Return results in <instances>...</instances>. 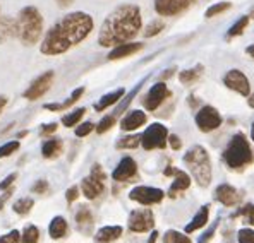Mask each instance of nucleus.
<instances>
[{"label": "nucleus", "mask_w": 254, "mask_h": 243, "mask_svg": "<svg viewBox=\"0 0 254 243\" xmlns=\"http://www.w3.org/2000/svg\"><path fill=\"white\" fill-rule=\"evenodd\" d=\"M215 197L218 202H222L223 205H227V207L241 202V194H239L232 185H227V183L220 185L218 189L215 190Z\"/></svg>", "instance_id": "nucleus-17"}, {"label": "nucleus", "mask_w": 254, "mask_h": 243, "mask_svg": "<svg viewBox=\"0 0 254 243\" xmlns=\"http://www.w3.org/2000/svg\"><path fill=\"white\" fill-rule=\"evenodd\" d=\"M216 224H218V223H215V224H213V226L210 228V230H208L206 233H204V237L201 238V240H199V243H206L208 240H210V238L213 237V233H215V228H216Z\"/></svg>", "instance_id": "nucleus-48"}, {"label": "nucleus", "mask_w": 254, "mask_h": 243, "mask_svg": "<svg viewBox=\"0 0 254 243\" xmlns=\"http://www.w3.org/2000/svg\"><path fill=\"white\" fill-rule=\"evenodd\" d=\"M249 106H251V108H254V95H251V96H249Z\"/></svg>", "instance_id": "nucleus-54"}, {"label": "nucleus", "mask_w": 254, "mask_h": 243, "mask_svg": "<svg viewBox=\"0 0 254 243\" xmlns=\"http://www.w3.org/2000/svg\"><path fill=\"white\" fill-rule=\"evenodd\" d=\"M54 79H55V74L54 70H47V72H43L40 77H36L35 81L29 84V88L24 91V98L29 99V101H35V99L42 98L45 93L48 91V89L52 88V84H54Z\"/></svg>", "instance_id": "nucleus-7"}, {"label": "nucleus", "mask_w": 254, "mask_h": 243, "mask_svg": "<svg viewBox=\"0 0 254 243\" xmlns=\"http://www.w3.org/2000/svg\"><path fill=\"white\" fill-rule=\"evenodd\" d=\"M156 237H158V233H156V231H153V233H151V237H149V240H148V243H155Z\"/></svg>", "instance_id": "nucleus-53"}, {"label": "nucleus", "mask_w": 254, "mask_h": 243, "mask_svg": "<svg viewBox=\"0 0 254 243\" xmlns=\"http://www.w3.org/2000/svg\"><path fill=\"white\" fill-rule=\"evenodd\" d=\"M17 36V22L12 17H0V43L7 38Z\"/></svg>", "instance_id": "nucleus-20"}, {"label": "nucleus", "mask_w": 254, "mask_h": 243, "mask_svg": "<svg viewBox=\"0 0 254 243\" xmlns=\"http://www.w3.org/2000/svg\"><path fill=\"white\" fill-rule=\"evenodd\" d=\"M77 197H79V189H77V187H70V189L67 190V194H65L67 202H74Z\"/></svg>", "instance_id": "nucleus-44"}, {"label": "nucleus", "mask_w": 254, "mask_h": 243, "mask_svg": "<svg viewBox=\"0 0 254 243\" xmlns=\"http://www.w3.org/2000/svg\"><path fill=\"white\" fill-rule=\"evenodd\" d=\"M136 173H137L136 161L127 156V158H122L121 163L117 164V168H115L114 173H112V178H114L115 182H127L136 177Z\"/></svg>", "instance_id": "nucleus-14"}, {"label": "nucleus", "mask_w": 254, "mask_h": 243, "mask_svg": "<svg viewBox=\"0 0 254 243\" xmlns=\"http://www.w3.org/2000/svg\"><path fill=\"white\" fill-rule=\"evenodd\" d=\"M93 129H95V125H93L91 122H84V123H81V125L76 127V136L77 137H84V136H88Z\"/></svg>", "instance_id": "nucleus-41"}, {"label": "nucleus", "mask_w": 254, "mask_h": 243, "mask_svg": "<svg viewBox=\"0 0 254 243\" xmlns=\"http://www.w3.org/2000/svg\"><path fill=\"white\" fill-rule=\"evenodd\" d=\"M84 113H86L84 108H77V110H74V111H69V115H64L62 117V123L65 127L77 125V123L81 122V118L84 117Z\"/></svg>", "instance_id": "nucleus-28"}, {"label": "nucleus", "mask_w": 254, "mask_h": 243, "mask_svg": "<svg viewBox=\"0 0 254 243\" xmlns=\"http://www.w3.org/2000/svg\"><path fill=\"white\" fill-rule=\"evenodd\" d=\"M9 197H10V190H9V189H7V192H5V194H3V195H2V199H0V209H2V205H3V202H5V200H7V199H9Z\"/></svg>", "instance_id": "nucleus-50"}, {"label": "nucleus", "mask_w": 254, "mask_h": 243, "mask_svg": "<svg viewBox=\"0 0 254 243\" xmlns=\"http://www.w3.org/2000/svg\"><path fill=\"white\" fill-rule=\"evenodd\" d=\"M19 149V142L17 141H10V142H5L3 146H0V158H7L10 156L14 151Z\"/></svg>", "instance_id": "nucleus-36"}, {"label": "nucleus", "mask_w": 254, "mask_h": 243, "mask_svg": "<svg viewBox=\"0 0 254 243\" xmlns=\"http://www.w3.org/2000/svg\"><path fill=\"white\" fill-rule=\"evenodd\" d=\"M141 142V137L139 136H127L124 139H121L117 142V147L119 149H134L137 147Z\"/></svg>", "instance_id": "nucleus-33"}, {"label": "nucleus", "mask_w": 254, "mask_h": 243, "mask_svg": "<svg viewBox=\"0 0 254 243\" xmlns=\"http://www.w3.org/2000/svg\"><path fill=\"white\" fill-rule=\"evenodd\" d=\"M246 51H248L249 57L254 58V45H251V47H248V50H246Z\"/></svg>", "instance_id": "nucleus-52"}, {"label": "nucleus", "mask_w": 254, "mask_h": 243, "mask_svg": "<svg viewBox=\"0 0 254 243\" xmlns=\"http://www.w3.org/2000/svg\"><path fill=\"white\" fill-rule=\"evenodd\" d=\"M57 123H47L45 127H42V136H50L52 132H55L57 130Z\"/></svg>", "instance_id": "nucleus-46"}, {"label": "nucleus", "mask_w": 254, "mask_h": 243, "mask_svg": "<svg viewBox=\"0 0 254 243\" xmlns=\"http://www.w3.org/2000/svg\"><path fill=\"white\" fill-rule=\"evenodd\" d=\"M122 235V228L121 226H105L96 233V242L98 243H110L114 240H117Z\"/></svg>", "instance_id": "nucleus-22"}, {"label": "nucleus", "mask_w": 254, "mask_h": 243, "mask_svg": "<svg viewBox=\"0 0 254 243\" xmlns=\"http://www.w3.org/2000/svg\"><path fill=\"white\" fill-rule=\"evenodd\" d=\"M167 141H169V130H167L165 125L162 123H153L149 125L144 134L141 136V144L146 151H151V149H163L167 146Z\"/></svg>", "instance_id": "nucleus-6"}, {"label": "nucleus", "mask_w": 254, "mask_h": 243, "mask_svg": "<svg viewBox=\"0 0 254 243\" xmlns=\"http://www.w3.org/2000/svg\"><path fill=\"white\" fill-rule=\"evenodd\" d=\"M16 177H17L16 173H10L9 177L5 178V180H3V182H0V190H7V189H9V187L14 183V180H16Z\"/></svg>", "instance_id": "nucleus-45"}, {"label": "nucleus", "mask_w": 254, "mask_h": 243, "mask_svg": "<svg viewBox=\"0 0 254 243\" xmlns=\"http://www.w3.org/2000/svg\"><path fill=\"white\" fill-rule=\"evenodd\" d=\"M239 243H254V231L249 230V228H244V230L239 231Z\"/></svg>", "instance_id": "nucleus-39"}, {"label": "nucleus", "mask_w": 254, "mask_h": 243, "mask_svg": "<svg viewBox=\"0 0 254 243\" xmlns=\"http://www.w3.org/2000/svg\"><path fill=\"white\" fill-rule=\"evenodd\" d=\"M141 26L143 21H141L139 7L132 3L117 7L103 21L98 35L100 47H117V45L127 43L139 33Z\"/></svg>", "instance_id": "nucleus-2"}, {"label": "nucleus", "mask_w": 254, "mask_h": 243, "mask_svg": "<svg viewBox=\"0 0 254 243\" xmlns=\"http://www.w3.org/2000/svg\"><path fill=\"white\" fill-rule=\"evenodd\" d=\"M61 151H62V142L59 139H48L42 147L45 158H55V156L61 154Z\"/></svg>", "instance_id": "nucleus-26"}, {"label": "nucleus", "mask_w": 254, "mask_h": 243, "mask_svg": "<svg viewBox=\"0 0 254 243\" xmlns=\"http://www.w3.org/2000/svg\"><path fill=\"white\" fill-rule=\"evenodd\" d=\"M223 159L232 170H242L254 163V152L244 134H235L223 152Z\"/></svg>", "instance_id": "nucleus-5"}, {"label": "nucleus", "mask_w": 254, "mask_h": 243, "mask_svg": "<svg viewBox=\"0 0 254 243\" xmlns=\"http://www.w3.org/2000/svg\"><path fill=\"white\" fill-rule=\"evenodd\" d=\"M93 31V17L86 12H70L55 22L47 31L40 45L43 55H61L89 36Z\"/></svg>", "instance_id": "nucleus-1"}, {"label": "nucleus", "mask_w": 254, "mask_h": 243, "mask_svg": "<svg viewBox=\"0 0 254 243\" xmlns=\"http://www.w3.org/2000/svg\"><path fill=\"white\" fill-rule=\"evenodd\" d=\"M169 96H170V91H169V88H167L165 82H156V84L148 91L146 98H144V106H146V110L153 111L165 101Z\"/></svg>", "instance_id": "nucleus-13"}, {"label": "nucleus", "mask_w": 254, "mask_h": 243, "mask_svg": "<svg viewBox=\"0 0 254 243\" xmlns=\"http://www.w3.org/2000/svg\"><path fill=\"white\" fill-rule=\"evenodd\" d=\"M223 82H225L227 88H230L232 91L239 93L242 96H249V93H251V84H249L248 77L237 69L229 70L225 74V77H223Z\"/></svg>", "instance_id": "nucleus-12"}, {"label": "nucleus", "mask_w": 254, "mask_h": 243, "mask_svg": "<svg viewBox=\"0 0 254 243\" xmlns=\"http://www.w3.org/2000/svg\"><path fill=\"white\" fill-rule=\"evenodd\" d=\"M184 163L188 164L194 180L199 187H208L211 182V161L203 146H194L184 154Z\"/></svg>", "instance_id": "nucleus-4"}, {"label": "nucleus", "mask_w": 254, "mask_h": 243, "mask_svg": "<svg viewBox=\"0 0 254 243\" xmlns=\"http://www.w3.org/2000/svg\"><path fill=\"white\" fill-rule=\"evenodd\" d=\"M129 197L130 200H136V202L143 205H151V204L162 202L165 194H163V190L155 189V187H136V189L130 190Z\"/></svg>", "instance_id": "nucleus-10"}, {"label": "nucleus", "mask_w": 254, "mask_h": 243, "mask_svg": "<svg viewBox=\"0 0 254 243\" xmlns=\"http://www.w3.org/2000/svg\"><path fill=\"white\" fill-rule=\"evenodd\" d=\"M163 243H190V240L186 235L170 230V231H167L165 237H163Z\"/></svg>", "instance_id": "nucleus-31"}, {"label": "nucleus", "mask_w": 254, "mask_h": 243, "mask_svg": "<svg viewBox=\"0 0 254 243\" xmlns=\"http://www.w3.org/2000/svg\"><path fill=\"white\" fill-rule=\"evenodd\" d=\"M47 189H48V183H47V180H38L33 185V192L35 194H45L47 192Z\"/></svg>", "instance_id": "nucleus-43"}, {"label": "nucleus", "mask_w": 254, "mask_h": 243, "mask_svg": "<svg viewBox=\"0 0 254 243\" xmlns=\"http://www.w3.org/2000/svg\"><path fill=\"white\" fill-rule=\"evenodd\" d=\"M196 125L201 132H211L222 125V117L213 106H203L196 113Z\"/></svg>", "instance_id": "nucleus-8"}, {"label": "nucleus", "mask_w": 254, "mask_h": 243, "mask_svg": "<svg viewBox=\"0 0 254 243\" xmlns=\"http://www.w3.org/2000/svg\"><path fill=\"white\" fill-rule=\"evenodd\" d=\"M251 136H253V141H254V122H253V129H251Z\"/></svg>", "instance_id": "nucleus-55"}, {"label": "nucleus", "mask_w": 254, "mask_h": 243, "mask_svg": "<svg viewBox=\"0 0 254 243\" xmlns=\"http://www.w3.org/2000/svg\"><path fill=\"white\" fill-rule=\"evenodd\" d=\"M208 216H210V205H203V207L199 209V212L194 216L192 221H190L188 226H186V233H192V231L203 228L204 224L208 223Z\"/></svg>", "instance_id": "nucleus-21"}, {"label": "nucleus", "mask_w": 254, "mask_h": 243, "mask_svg": "<svg viewBox=\"0 0 254 243\" xmlns=\"http://www.w3.org/2000/svg\"><path fill=\"white\" fill-rule=\"evenodd\" d=\"M230 7H232V3H230V2H218V3H215V5H211L210 9L206 10V17L210 19V17L218 16V14H222V12H225V10H229Z\"/></svg>", "instance_id": "nucleus-34"}, {"label": "nucleus", "mask_w": 254, "mask_h": 243, "mask_svg": "<svg viewBox=\"0 0 254 243\" xmlns=\"http://www.w3.org/2000/svg\"><path fill=\"white\" fill-rule=\"evenodd\" d=\"M114 123H115V117H114V115H108V117H103L102 120H100L98 125H96V132H98V134L107 132V130H110L112 127H114Z\"/></svg>", "instance_id": "nucleus-37"}, {"label": "nucleus", "mask_w": 254, "mask_h": 243, "mask_svg": "<svg viewBox=\"0 0 254 243\" xmlns=\"http://www.w3.org/2000/svg\"><path fill=\"white\" fill-rule=\"evenodd\" d=\"M48 231H50V237H52V238L59 240V238H62L64 235L67 233V221L62 218V216H57V218L52 219Z\"/></svg>", "instance_id": "nucleus-24"}, {"label": "nucleus", "mask_w": 254, "mask_h": 243, "mask_svg": "<svg viewBox=\"0 0 254 243\" xmlns=\"http://www.w3.org/2000/svg\"><path fill=\"white\" fill-rule=\"evenodd\" d=\"M201 72H203V67L197 65V67H194V69L182 70V72L179 74V79H181L182 84L189 86V84H192V82H196L197 79H199V77H201Z\"/></svg>", "instance_id": "nucleus-27"}, {"label": "nucleus", "mask_w": 254, "mask_h": 243, "mask_svg": "<svg viewBox=\"0 0 254 243\" xmlns=\"http://www.w3.org/2000/svg\"><path fill=\"white\" fill-rule=\"evenodd\" d=\"M249 19H251V16H242L241 19H239L232 28L229 29V38H232V36H237L241 35L242 31L246 29V26L249 24Z\"/></svg>", "instance_id": "nucleus-32"}, {"label": "nucleus", "mask_w": 254, "mask_h": 243, "mask_svg": "<svg viewBox=\"0 0 254 243\" xmlns=\"http://www.w3.org/2000/svg\"><path fill=\"white\" fill-rule=\"evenodd\" d=\"M38 238H40L38 228L33 226V224H28L21 235V243H38Z\"/></svg>", "instance_id": "nucleus-29"}, {"label": "nucleus", "mask_w": 254, "mask_h": 243, "mask_svg": "<svg viewBox=\"0 0 254 243\" xmlns=\"http://www.w3.org/2000/svg\"><path fill=\"white\" fill-rule=\"evenodd\" d=\"M76 221L79 223V224H91L93 216H91V212H89V209L86 207V205H83V207H81L79 211H77Z\"/></svg>", "instance_id": "nucleus-38"}, {"label": "nucleus", "mask_w": 254, "mask_h": 243, "mask_svg": "<svg viewBox=\"0 0 254 243\" xmlns=\"http://www.w3.org/2000/svg\"><path fill=\"white\" fill-rule=\"evenodd\" d=\"M5 104H7V98L5 96H0V113H2V110L5 108Z\"/></svg>", "instance_id": "nucleus-51"}, {"label": "nucleus", "mask_w": 254, "mask_h": 243, "mask_svg": "<svg viewBox=\"0 0 254 243\" xmlns=\"http://www.w3.org/2000/svg\"><path fill=\"white\" fill-rule=\"evenodd\" d=\"M83 93H84V88H77V89H74L72 91V95H70V98L69 99H65L64 103L61 104H57V103H48V104H45V108L47 110H54V111H57V110H65V108H69L70 104H74L77 101V99L83 96Z\"/></svg>", "instance_id": "nucleus-25"}, {"label": "nucleus", "mask_w": 254, "mask_h": 243, "mask_svg": "<svg viewBox=\"0 0 254 243\" xmlns=\"http://www.w3.org/2000/svg\"><path fill=\"white\" fill-rule=\"evenodd\" d=\"M17 38L21 40L22 45L33 47L38 43L43 33V17L40 10L33 5H28L19 12L17 16Z\"/></svg>", "instance_id": "nucleus-3"}, {"label": "nucleus", "mask_w": 254, "mask_h": 243, "mask_svg": "<svg viewBox=\"0 0 254 243\" xmlns=\"http://www.w3.org/2000/svg\"><path fill=\"white\" fill-rule=\"evenodd\" d=\"M124 89H117V91H114V93H108V95H105L103 98H100V101L98 103H95V110L96 111H103V110H107L108 106H112V104H115L119 101V99L124 96Z\"/></svg>", "instance_id": "nucleus-23"}, {"label": "nucleus", "mask_w": 254, "mask_h": 243, "mask_svg": "<svg viewBox=\"0 0 254 243\" xmlns=\"http://www.w3.org/2000/svg\"><path fill=\"white\" fill-rule=\"evenodd\" d=\"M194 3V0H155V10L160 16H179L188 10Z\"/></svg>", "instance_id": "nucleus-11"}, {"label": "nucleus", "mask_w": 254, "mask_h": 243, "mask_svg": "<svg viewBox=\"0 0 254 243\" xmlns=\"http://www.w3.org/2000/svg\"><path fill=\"white\" fill-rule=\"evenodd\" d=\"M165 175H174L175 180L174 183L170 185V190H169V195L170 197H175L179 192H184V190L189 189L190 185V178L186 171L182 170H175V168H167L165 170Z\"/></svg>", "instance_id": "nucleus-16"}, {"label": "nucleus", "mask_w": 254, "mask_h": 243, "mask_svg": "<svg viewBox=\"0 0 254 243\" xmlns=\"http://www.w3.org/2000/svg\"><path fill=\"white\" fill-rule=\"evenodd\" d=\"M33 199L31 197H22V199H19V200H16L14 202V211L17 212V214H28L29 211H31V207H33Z\"/></svg>", "instance_id": "nucleus-30"}, {"label": "nucleus", "mask_w": 254, "mask_h": 243, "mask_svg": "<svg viewBox=\"0 0 254 243\" xmlns=\"http://www.w3.org/2000/svg\"><path fill=\"white\" fill-rule=\"evenodd\" d=\"M81 189L86 199H96L103 194L105 190V178H98L95 175H89L81 182Z\"/></svg>", "instance_id": "nucleus-15"}, {"label": "nucleus", "mask_w": 254, "mask_h": 243, "mask_svg": "<svg viewBox=\"0 0 254 243\" xmlns=\"http://www.w3.org/2000/svg\"><path fill=\"white\" fill-rule=\"evenodd\" d=\"M144 123H146V113H144V111H141V110H132L129 115H126V117H124L121 127H122V130L130 132V130L139 129V127L144 125Z\"/></svg>", "instance_id": "nucleus-18"}, {"label": "nucleus", "mask_w": 254, "mask_h": 243, "mask_svg": "<svg viewBox=\"0 0 254 243\" xmlns=\"http://www.w3.org/2000/svg\"><path fill=\"white\" fill-rule=\"evenodd\" d=\"M169 142H170V146H172V149H181V146H182V142H181V139H179L177 136H170L169 137Z\"/></svg>", "instance_id": "nucleus-47"}, {"label": "nucleus", "mask_w": 254, "mask_h": 243, "mask_svg": "<svg viewBox=\"0 0 254 243\" xmlns=\"http://www.w3.org/2000/svg\"><path fill=\"white\" fill-rule=\"evenodd\" d=\"M165 28V24H163V21H153L149 22V24L146 26V29H144V36L146 38H151V36H156L158 33H162V29Z\"/></svg>", "instance_id": "nucleus-35"}, {"label": "nucleus", "mask_w": 254, "mask_h": 243, "mask_svg": "<svg viewBox=\"0 0 254 243\" xmlns=\"http://www.w3.org/2000/svg\"><path fill=\"white\" fill-rule=\"evenodd\" d=\"M143 48V43H122L114 47V50L108 53V58L110 60H119V58H124V57H130L132 53L139 51Z\"/></svg>", "instance_id": "nucleus-19"}, {"label": "nucleus", "mask_w": 254, "mask_h": 243, "mask_svg": "<svg viewBox=\"0 0 254 243\" xmlns=\"http://www.w3.org/2000/svg\"><path fill=\"white\" fill-rule=\"evenodd\" d=\"M55 2H57V3H59V5H61V7H69L70 3L74 2V0H55Z\"/></svg>", "instance_id": "nucleus-49"}, {"label": "nucleus", "mask_w": 254, "mask_h": 243, "mask_svg": "<svg viewBox=\"0 0 254 243\" xmlns=\"http://www.w3.org/2000/svg\"><path fill=\"white\" fill-rule=\"evenodd\" d=\"M155 224V216L149 209H137L129 216V230L134 233H144L149 231Z\"/></svg>", "instance_id": "nucleus-9"}, {"label": "nucleus", "mask_w": 254, "mask_h": 243, "mask_svg": "<svg viewBox=\"0 0 254 243\" xmlns=\"http://www.w3.org/2000/svg\"><path fill=\"white\" fill-rule=\"evenodd\" d=\"M0 243H21V233L19 231H10V233L3 235L2 238H0Z\"/></svg>", "instance_id": "nucleus-40"}, {"label": "nucleus", "mask_w": 254, "mask_h": 243, "mask_svg": "<svg viewBox=\"0 0 254 243\" xmlns=\"http://www.w3.org/2000/svg\"><path fill=\"white\" fill-rule=\"evenodd\" d=\"M239 214L246 216V218H248V223L254 224V205L253 204H249V205H246L244 209H241V211H239Z\"/></svg>", "instance_id": "nucleus-42"}]
</instances>
